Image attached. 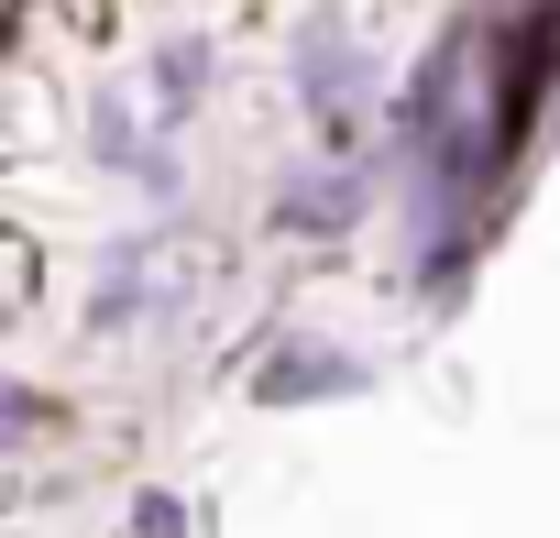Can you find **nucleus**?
I'll use <instances>...</instances> for the list:
<instances>
[{"label":"nucleus","instance_id":"nucleus-1","mask_svg":"<svg viewBox=\"0 0 560 538\" xmlns=\"http://www.w3.org/2000/svg\"><path fill=\"white\" fill-rule=\"evenodd\" d=\"M287 67H298V110H308L319 154H363V132H374V56H363V34L330 12V0L298 23Z\"/></svg>","mask_w":560,"mask_h":538},{"label":"nucleus","instance_id":"nucleus-2","mask_svg":"<svg viewBox=\"0 0 560 538\" xmlns=\"http://www.w3.org/2000/svg\"><path fill=\"white\" fill-rule=\"evenodd\" d=\"M78 132H89V165H100V176H143L154 198H176L165 121H154V110H132V89H121V78H89V110H78Z\"/></svg>","mask_w":560,"mask_h":538},{"label":"nucleus","instance_id":"nucleus-3","mask_svg":"<svg viewBox=\"0 0 560 538\" xmlns=\"http://www.w3.org/2000/svg\"><path fill=\"white\" fill-rule=\"evenodd\" d=\"M363 385H374V363L352 341H319V330H287L253 363V396L264 407H330V396H363Z\"/></svg>","mask_w":560,"mask_h":538},{"label":"nucleus","instance_id":"nucleus-4","mask_svg":"<svg viewBox=\"0 0 560 538\" xmlns=\"http://www.w3.org/2000/svg\"><path fill=\"white\" fill-rule=\"evenodd\" d=\"M363 209H374V165H363V154H319V165H298L287 187L264 198L275 231H308V242H341Z\"/></svg>","mask_w":560,"mask_h":538},{"label":"nucleus","instance_id":"nucleus-5","mask_svg":"<svg viewBox=\"0 0 560 538\" xmlns=\"http://www.w3.org/2000/svg\"><path fill=\"white\" fill-rule=\"evenodd\" d=\"M132 319H176V286H154V242L121 231L100 253V286H89V330H132Z\"/></svg>","mask_w":560,"mask_h":538},{"label":"nucleus","instance_id":"nucleus-6","mask_svg":"<svg viewBox=\"0 0 560 538\" xmlns=\"http://www.w3.org/2000/svg\"><path fill=\"white\" fill-rule=\"evenodd\" d=\"M209 67H220V56H209V34H165V45H154V67H143V110L176 132V121L209 100Z\"/></svg>","mask_w":560,"mask_h":538},{"label":"nucleus","instance_id":"nucleus-7","mask_svg":"<svg viewBox=\"0 0 560 538\" xmlns=\"http://www.w3.org/2000/svg\"><path fill=\"white\" fill-rule=\"evenodd\" d=\"M132 538H187V494H165V483H154V494L132 505Z\"/></svg>","mask_w":560,"mask_h":538},{"label":"nucleus","instance_id":"nucleus-8","mask_svg":"<svg viewBox=\"0 0 560 538\" xmlns=\"http://www.w3.org/2000/svg\"><path fill=\"white\" fill-rule=\"evenodd\" d=\"M0 418H12V440H45V396L12 374V385H0Z\"/></svg>","mask_w":560,"mask_h":538}]
</instances>
